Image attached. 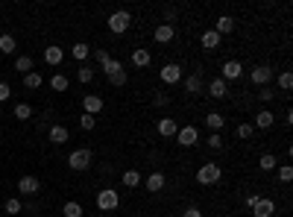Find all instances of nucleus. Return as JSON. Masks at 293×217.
<instances>
[{
  "instance_id": "nucleus-8",
  "label": "nucleus",
  "mask_w": 293,
  "mask_h": 217,
  "mask_svg": "<svg viewBox=\"0 0 293 217\" xmlns=\"http://www.w3.org/2000/svg\"><path fill=\"white\" fill-rule=\"evenodd\" d=\"M176 138H179L182 147H194V144L200 141V129H197V126H182V129L176 132Z\"/></svg>"
},
{
  "instance_id": "nucleus-42",
  "label": "nucleus",
  "mask_w": 293,
  "mask_h": 217,
  "mask_svg": "<svg viewBox=\"0 0 293 217\" xmlns=\"http://www.w3.org/2000/svg\"><path fill=\"white\" fill-rule=\"evenodd\" d=\"M94 59H97V62H100V65H106V62H109V59H112V56H109V53H106V50H94Z\"/></svg>"
},
{
  "instance_id": "nucleus-30",
  "label": "nucleus",
  "mask_w": 293,
  "mask_h": 217,
  "mask_svg": "<svg viewBox=\"0 0 293 217\" xmlns=\"http://www.w3.org/2000/svg\"><path fill=\"white\" fill-rule=\"evenodd\" d=\"M258 168H261V170H276V156H273V153H264V156L258 159Z\"/></svg>"
},
{
  "instance_id": "nucleus-25",
  "label": "nucleus",
  "mask_w": 293,
  "mask_h": 217,
  "mask_svg": "<svg viewBox=\"0 0 293 217\" xmlns=\"http://www.w3.org/2000/svg\"><path fill=\"white\" fill-rule=\"evenodd\" d=\"M185 91H188V94H200V91H203V79H200V73H191V76L185 79Z\"/></svg>"
},
{
  "instance_id": "nucleus-34",
  "label": "nucleus",
  "mask_w": 293,
  "mask_h": 217,
  "mask_svg": "<svg viewBox=\"0 0 293 217\" xmlns=\"http://www.w3.org/2000/svg\"><path fill=\"white\" fill-rule=\"evenodd\" d=\"M62 212H65V217H82V206L70 200V203H65V209H62Z\"/></svg>"
},
{
  "instance_id": "nucleus-24",
  "label": "nucleus",
  "mask_w": 293,
  "mask_h": 217,
  "mask_svg": "<svg viewBox=\"0 0 293 217\" xmlns=\"http://www.w3.org/2000/svg\"><path fill=\"white\" fill-rule=\"evenodd\" d=\"M68 85H70V82H68V76H65V73H53V79H50V88H53L56 94L68 91Z\"/></svg>"
},
{
  "instance_id": "nucleus-11",
  "label": "nucleus",
  "mask_w": 293,
  "mask_h": 217,
  "mask_svg": "<svg viewBox=\"0 0 293 217\" xmlns=\"http://www.w3.org/2000/svg\"><path fill=\"white\" fill-rule=\"evenodd\" d=\"M82 109H85V115H97V112H103V97H97V94H85L82 97Z\"/></svg>"
},
{
  "instance_id": "nucleus-12",
  "label": "nucleus",
  "mask_w": 293,
  "mask_h": 217,
  "mask_svg": "<svg viewBox=\"0 0 293 217\" xmlns=\"http://www.w3.org/2000/svg\"><path fill=\"white\" fill-rule=\"evenodd\" d=\"M156 126H158V135H164V138H176V132H179V123L173 118H161Z\"/></svg>"
},
{
  "instance_id": "nucleus-31",
  "label": "nucleus",
  "mask_w": 293,
  "mask_h": 217,
  "mask_svg": "<svg viewBox=\"0 0 293 217\" xmlns=\"http://www.w3.org/2000/svg\"><path fill=\"white\" fill-rule=\"evenodd\" d=\"M103 71H106V76H114V73H120V71H123V65H120L117 59H109V62L103 65Z\"/></svg>"
},
{
  "instance_id": "nucleus-27",
  "label": "nucleus",
  "mask_w": 293,
  "mask_h": 217,
  "mask_svg": "<svg viewBox=\"0 0 293 217\" xmlns=\"http://www.w3.org/2000/svg\"><path fill=\"white\" fill-rule=\"evenodd\" d=\"M15 118H18V121H29V118H32V106H29V103H18V106H15Z\"/></svg>"
},
{
  "instance_id": "nucleus-28",
  "label": "nucleus",
  "mask_w": 293,
  "mask_h": 217,
  "mask_svg": "<svg viewBox=\"0 0 293 217\" xmlns=\"http://www.w3.org/2000/svg\"><path fill=\"white\" fill-rule=\"evenodd\" d=\"M123 185H126V188H138V185H141V173H138V170H126V173H123Z\"/></svg>"
},
{
  "instance_id": "nucleus-33",
  "label": "nucleus",
  "mask_w": 293,
  "mask_h": 217,
  "mask_svg": "<svg viewBox=\"0 0 293 217\" xmlns=\"http://www.w3.org/2000/svg\"><path fill=\"white\" fill-rule=\"evenodd\" d=\"M0 53H15V35H0Z\"/></svg>"
},
{
  "instance_id": "nucleus-19",
  "label": "nucleus",
  "mask_w": 293,
  "mask_h": 217,
  "mask_svg": "<svg viewBox=\"0 0 293 217\" xmlns=\"http://www.w3.org/2000/svg\"><path fill=\"white\" fill-rule=\"evenodd\" d=\"M150 59H153V56H150V50H144V47H135V50H132V65L147 68V65H150Z\"/></svg>"
},
{
  "instance_id": "nucleus-36",
  "label": "nucleus",
  "mask_w": 293,
  "mask_h": 217,
  "mask_svg": "<svg viewBox=\"0 0 293 217\" xmlns=\"http://www.w3.org/2000/svg\"><path fill=\"white\" fill-rule=\"evenodd\" d=\"M279 88H282V91H291V88H293V76L288 73V71L279 73Z\"/></svg>"
},
{
  "instance_id": "nucleus-2",
  "label": "nucleus",
  "mask_w": 293,
  "mask_h": 217,
  "mask_svg": "<svg viewBox=\"0 0 293 217\" xmlns=\"http://www.w3.org/2000/svg\"><path fill=\"white\" fill-rule=\"evenodd\" d=\"M129 24H132V15H129L126 9H117V12H112V15H109V32H114V35L126 32V29H129Z\"/></svg>"
},
{
  "instance_id": "nucleus-1",
  "label": "nucleus",
  "mask_w": 293,
  "mask_h": 217,
  "mask_svg": "<svg viewBox=\"0 0 293 217\" xmlns=\"http://www.w3.org/2000/svg\"><path fill=\"white\" fill-rule=\"evenodd\" d=\"M220 176H223V170H220V165H214V162H205V165L197 170V182H200V185H217Z\"/></svg>"
},
{
  "instance_id": "nucleus-13",
  "label": "nucleus",
  "mask_w": 293,
  "mask_h": 217,
  "mask_svg": "<svg viewBox=\"0 0 293 217\" xmlns=\"http://www.w3.org/2000/svg\"><path fill=\"white\" fill-rule=\"evenodd\" d=\"M153 35H156V41H158V44H167V41H173L176 29H173V24H158Z\"/></svg>"
},
{
  "instance_id": "nucleus-15",
  "label": "nucleus",
  "mask_w": 293,
  "mask_h": 217,
  "mask_svg": "<svg viewBox=\"0 0 293 217\" xmlns=\"http://www.w3.org/2000/svg\"><path fill=\"white\" fill-rule=\"evenodd\" d=\"M62 59H65V50H62V47H56V44H53V47H47V50H44V62H47V65H53V68H56Z\"/></svg>"
},
{
  "instance_id": "nucleus-29",
  "label": "nucleus",
  "mask_w": 293,
  "mask_h": 217,
  "mask_svg": "<svg viewBox=\"0 0 293 217\" xmlns=\"http://www.w3.org/2000/svg\"><path fill=\"white\" fill-rule=\"evenodd\" d=\"M70 53H73V59H79V62H85V59H88V44H85V41H76Z\"/></svg>"
},
{
  "instance_id": "nucleus-43",
  "label": "nucleus",
  "mask_w": 293,
  "mask_h": 217,
  "mask_svg": "<svg viewBox=\"0 0 293 217\" xmlns=\"http://www.w3.org/2000/svg\"><path fill=\"white\" fill-rule=\"evenodd\" d=\"M167 103H170V100H167V94H156V97H153V106H158V109H161V106H167Z\"/></svg>"
},
{
  "instance_id": "nucleus-6",
  "label": "nucleus",
  "mask_w": 293,
  "mask_h": 217,
  "mask_svg": "<svg viewBox=\"0 0 293 217\" xmlns=\"http://www.w3.org/2000/svg\"><path fill=\"white\" fill-rule=\"evenodd\" d=\"M158 76H161V82H167V85H176V82L182 79V68L170 62V65H164V68L158 71Z\"/></svg>"
},
{
  "instance_id": "nucleus-44",
  "label": "nucleus",
  "mask_w": 293,
  "mask_h": 217,
  "mask_svg": "<svg viewBox=\"0 0 293 217\" xmlns=\"http://www.w3.org/2000/svg\"><path fill=\"white\" fill-rule=\"evenodd\" d=\"M9 94H12V88H9L6 82H0V103H6V100H9Z\"/></svg>"
},
{
  "instance_id": "nucleus-45",
  "label": "nucleus",
  "mask_w": 293,
  "mask_h": 217,
  "mask_svg": "<svg viewBox=\"0 0 293 217\" xmlns=\"http://www.w3.org/2000/svg\"><path fill=\"white\" fill-rule=\"evenodd\" d=\"M182 217H203V212H200L197 206H188V209L182 212Z\"/></svg>"
},
{
  "instance_id": "nucleus-22",
  "label": "nucleus",
  "mask_w": 293,
  "mask_h": 217,
  "mask_svg": "<svg viewBox=\"0 0 293 217\" xmlns=\"http://www.w3.org/2000/svg\"><path fill=\"white\" fill-rule=\"evenodd\" d=\"M203 47H205V50H217V47H220V35H217L214 29H205V32H203Z\"/></svg>"
},
{
  "instance_id": "nucleus-41",
  "label": "nucleus",
  "mask_w": 293,
  "mask_h": 217,
  "mask_svg": "<svg viewBox=\"0 0 293 217\" xmlns=\"http://www.w3.org/2000/svg\"><path fill=\"white\" fill-rule=\"evenodd\" d=\"M279 179H282V182H291V179H293V170L288 168V165H285V168H279Z\"/></svg>"
},
{
  "instance_id": "nucleus-9",
  "label": "nucleus",
  "mask_w": 293,
  "mask_h": 217,
  "mask_svg": "<svg viewBox=\"0 0 293 217\" xmlns=\"http://www.w3.org/2000/svg\"><path fill=\"white\" fill-rule=\"evenodd\" d=\"M18 191L26 194V197H32V194L41 191V182H38L35 176H21V179H18Z\"/></svg>"
},
{
  "instance_id": "nucleus-46",
  "label": "nucleus",
  "mask_w": 293,
  "mask_h": 217,
  "mask_svg": "<svg viewBox=\"0 0 293 217\" xmlns=\"http://www.w3.org/2000/svg\"><path fill=\"white\" fill-rule=\"evenodd\" d=\"M255 203H258V194H249V197H247V206H249V209H252V206H255Z\"/></svg>"
},
{
  "instance_id": "nucleus-7",
  "label": "nucleus",
  "mask_w": 293,
  "mask_h": 217,
  "mask_svg": "<svg viewBox=\"0 0 293 217\" xmlns=\"http://www.w3.org/2000/svg\"><path fill=\"white\" fill-rule=\"evenodd\" d=\"M273 76H276V71H273L270 65H258V68H252V82H255V85H261V88H264Z\"/></svg>"
},
{
  "instance_id": "nucleus-32",
  "label": "nucleus",
  "mask_w": 293,
  "mask_h": 217,
  "mask_svg": "<svg viewBox=\"0 0 293 217\" xmlns=\"http://www.w3.org/2000/svg\"><path fill=\"white\" fill-rule=\"evenodd\" d=\"M3 209H6V215H21V212H23V203L12 197V200H6V206H3Z\"/></svg>"
},
{
  "instance_id": "nucleus-37",
  "label": "nucleus",
  "mask_w": 293,
  "mask_h": 217,
  "mask_svg": "<svg viewBox=\"0 0 293 217\" xmlns=\"http://www.w3.org/2000/svg\"><path fill=\"white\" fill-rule=\"evenodd\" d=\"M79 126L88 132V129H94V126H97V118H91V115H82V118H79Z\"/></svg>"
},
{
  "instance_id": "nucleus-20",
  "label": "nucleus",
  "mask_w": 293,
  "mask_h": 217,
  "mask_svg": "<svg viewBox=\"0 0 293 217\" xmlns=\"http://www.w3.org/2000/svg\"><path fill=\"white\" fill-rule=\"evenodd\" d=\"M273 123H276V115H273V112H267V109H264V112H258V115H255V126H258V129H270Z\"/></svg>"
},
{
  "instance_id": "nucleus-5",
  "label": "nucleus",
  "mask_w": 293,
  "mask_h": 217,
  "mask_svg": "<svg viewBox=\"0 0 293 217\" xmlns=\"http://www.w3.org/2000/svg\"><path fill=\"white\" fill-rule=\"evenodd\" d=\"M241 73H244V65L238 62V59H229V62H223V82H232V79H241Z\"/></svg>"
},
{
  "instance_id": "nucleus-16",
  "label": "nucleus",
  "mask_w": 293,
  "mask_h": 217,
  "mask_svg": "<svg viewBox=\"0 0 293 217\" xmlns=\"http://www.w3.org/2000/svg\"><path fill=\"white\" fill-rule=\"evenodd\" d=\"M205 126H208L211 132H220V129L226 126V121H223L220 112H208V115H205Z\"/></svg>"
},
{
  "instance_id": "nucleus-18",
  "label": "nucleus",
  "mask_w": 293,
  "mask_h": 217,
  "mask_svg": "<svg viewBox=\"0 0 293 217\" xmlns=\"http://www.w3.org/2000/svg\"><path fill=\"white\" fill-rule=\"evenodd\" d=\"M235 29V18H229V15H220L217 18V26H214V32L217 35H226V32H232Z\"/></svg>"
},
{
  "instance_id": "nucleus-39",
  "label": "nucleus",
  "mask_w": 293,
  "mask_h": 217,
  "mask_svg": "<svg viewBox=\"0 0 293 217\" xmlns=\"http://www.w3.org/2000/svg\"><path fill=\"white\" fill-rule=\"evenodd\" d=\"M273 97H276V91H273V88H267V85H264V88L258 91V100H264V103H270Z\"/></svg>"
},
{
  "instance_id": "nucleus-17",
  "label": "nucleus",
  "mask_w": 293,
  "mask_h": 217,
  "mask_svg": "<svg viewBox=\"0 0 293 217\" xmlns=\"http://www.w3.org/2000/svg\"><path fill=\"white\" fill-rule=\"evenodd\" d=\"M70 138V132H68V126H62V123H56V126H50V141L53 144H65Z\"/></svg>"
},
{
  "instance_id": "nucleus-40",
  "label": "nucleus",
  "mask_w": 293,
  "mask_h": 217,
  "mask_svg": "<svg viewBox=\"0 0 293 217\" xmlns=\"http://www.w3.org/2000/svg\"><path fill=\"white\" fill-rule=\"evenodd\" d=\"M238 138H252V123H241L238 126Z\"/></svg>"
},
{
  "instance_id": "nucleus-4",
  "label": "nucleus",
  "mask_w": 293,
  "mask_h": 217,
  "mask_svg": "<svg viewBox=\"0 0 293 217\" xmlns=\"http://www.w3.org/2000/svg\"><path fill=\"white\" fill-rule=\"evenodd\" d=\"M117 206H120V197H117L114 188H103V191L97 194V209H100V212H114Z\"/></svg>"
},
{
  "instance_id": "nucleus-38",
  "label": "nucleus",
  "mask_w": 293,
  "mask_h": 217,
  "mask_svg": "<svg viewBox=\"0 0 293 217\" xmlns=\"http://www.w3.org/2000/svg\"><path fill=\"white\" fill-rule=\"evenodd\" d=\"M208 147H211V150H223V138H220V132H211V135H208Z\"/></svg>"
},
{
  "instance_id": "nucleus-35",
  "label": "nucleus",
  "mask_w": 293,
  "mask_h": 217,
  "mask_svg": "<svg viewBox=\"0 0 293 217\" xmlns=\"http://www.w3.org/2000/svg\"><path fill=\"white\" fill-rule=\"evenodd\" d=\"M76 79H79V82H91V79H94V71H91L88 65H82V68L76 71Z\"/></svg>"
},
{
  "instance_id": "nucleus-14",
  "label": "nucleus",
  "mask_w": 293,
  "mask_h": 217,
  "mask_svg": "<svg viewBox=\"0 0 293 217\" xmlns=\"http://www.w3.org/2000/svg\"><path fill=\"white\" fill-rule=\"evenodd\" d=\"M229 94V85L223 82V79H211L208 82V97H214V100H223Z\"/></svg>"
},
{
  "instance_id": "nucleus-23",
  "label": "nucleus",
  "mask_w": 293,
  "mask_h": 217,
  "mask_svg": "<svg viewBox=\"0 0 293 217\" xmlns=\"http://www.w3.org/2000/svg\"><path fill=\"white\" fill-rule=\"evenodd\" d=\"M41 82H44V79H41V73H38V71H29V73L23 76V88H29V91L41 88Z\"/></svg>"
},
{
  "instance_id": "nucleus-21",
  "label": "nucleus",
  "mask_w": 293,
  "mask_h": 217,
  "mask_svg": "<svg viewBox=\"0 0 293 217\" xmlns=\"http://www.w3.org/2000/svg\"><path fill=\"white\" fill-rule=\"evenodd\" d=\"M161 188H164V173H150V176H147V191H150V194H158Z\"/></svg>"
},
{
  "instance_id": "nucleus-10",
  "label": "nucleus",
  "mask_w": 293,
  "mask_h": 217,
  "mask_svg": "<svg viewBox=\"0 0 293 217\" xmlns=\"http://www.w3.org/2000/svg\"><path fill=\"white\" fill-rule=\"evenodd\" d=\"M273 212H276V203L267 197H258V203L252 206V217H273Z\"/></svg>"
},
{
  "instance_id": "nucleus-26",
  "label": "nucleus",
  "mask_w": 293,
  "mask_h": 217,
  "mask_svg": "<svg viewBox=\"0 0 293 217\" xmlns=\"http://www.w3.org/2000/svg\"><path fill=\"white\" fill-rule=\"evenodd\" d=\"M15 71L26 76V73L32 71V59H29V56H18V59H15Z\"/></svg>"
},
{
  "instance_id": "nucleus-3",
  "label": "nucleus",
  "mask_w": 293,
  "mask_h": 217,
  "mask_svg": "<svg viewBox=\"0 0 293 217\" xmlns=\"http://www.w3.org/2000/svg\"><path fill=\"white\" fill-rule=\"evenodd\" d=\"M91 162H94V156H91V150H88V147L73 150V153H70V159H68L70 170H88V168H91Z\"/></svg>"
}]
</instances>
